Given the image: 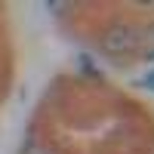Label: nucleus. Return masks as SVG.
<instances>
[{"label":"nucleus","mask_w":154,"mask_h":154,"mask_svg":"<svg viewBox=\"0 0 154 154\" xmlns=\"http://www.w3.org/2000/svg\"><path fill=\"white\" fill-rule=\"evenodd\" d=\"M148 59H154V49H151V53H148Z\"/></svg>","instance_id":"obj_3"},{"label":"nucleus","mask_w":154,"mask_h":154,"mask_svg":"<svg viewBox=\"0 0 154 154\" xmlns=\"http://www.w3.org/2000/svg\"><path fill=\"white\" fill-rule=\"evenodd\" d=\"M142 86H148V89H154V71L145 77V80H142Z\"/></svg>","instance_id":"obj_2"},{"label":"nucleus","mask_w":154,"mask_h":154,"mask_svg":"<svg viewBox=\"0 0 154 154\" xmlns=\"http://www.w3.org/2000/svg\"><path fill=\"white\" fill-rule=\"evenodd\" d=\"M136 46V37H133V31L130 28H123V25H120V28H114L108 37H105V49H108V53L114 56V53H130V49Z\"/></svg>","instance_id":"obj_1"}]
</instances>
